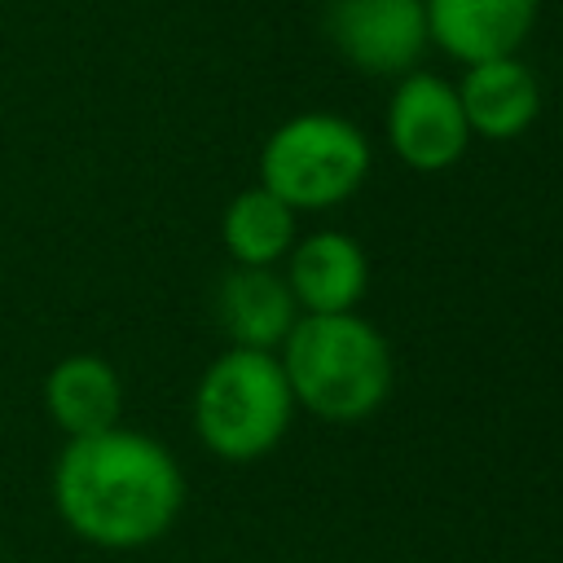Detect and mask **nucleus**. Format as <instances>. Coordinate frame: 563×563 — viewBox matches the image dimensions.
I'll return each mask as SVG.
<instances>
[{
	"label": "nucleus",
	"instance_id": "obj_8",
	"mask_svg": "<svg viewBox=\"0 0 563 563\" xmlns=\"http://www.w3.org/2000/svg\"><path fill=\"white\" fill-rule=\"evenodd\" d=\"M422 9L427 40L466 66L515 57L537 18V0H427Z\"/></svg>",
	"mask_w": 563,
	"mask_h": 563
},
{
	"label": "nucleus",
	"instance_id": "obj_7",
	"mask_svg": "<svg viewBox=\"0 0 563 563\" xmlns=\"http://www.w3.org/2000/svg\"><path fill=\"white\" fill-rule=\"evenodd\" d=\"M282 277L303 317H334L361 308L369 290V260L356 238L339 229H317L308 238H295L282 260Z\"/></svg>",
	"mask_w": 563,
	"mask_h": 563
},
{
	"label": "nucleus",
	"instance_id": "obj_11",
	"mask_svg": "<svg viewBox=\"0 0 563 563\" xmlns=\"http://www.w3.org/2000/svg\"><path fill=\"white\" fill-rule=\"evenodd\" d=\"M457 101H462L471 136H488V141H510V136L528 132V123L541 110L537 79L515 57H493V62L466 66V75L457 84Z\"/></svg>",
	"mask_w": 563,
	"mask_h": 563
},
{
	"label": "nucleus",
	"instance_id": "obj_6",
	"mask_svg": "<svg viewBox=\"0 0 563 563\" xmlns=\"http://www.w3.org/2000/svg\"><path fill=\"white\" fill-rule=\"evenodd\" d=\"M387 141L396 158L413 172H444L453 167L466 145L471 128L457 101V88L440 75H409L387 106Z\"/></svg>",
	"mask_w": 563,
	"mask_h": 563
},
{
	"label": "nucleus",
	"instance_id": "obj_5",
	"mask_svg": "<svg viewBox=\"0 0 563 563\" xmlns=\"http://www.w3.org/2000/svg\"><path fill=\"white\" fill-rule=\"evenodd\" d=\"M325 31L356 70L400 75L427 44V9L422 0H325Z\"/></svg>",
	"mask_w": 563,
	"mask_h": 563
},
{
	"label": "nucleus",
	"instance_id": "obj_2",
	"mask_svg": "<svg viewBox=\"0 0 563 563\" xmlns=\"http://www.w3.org/2000/svg\"><path fill=\"white\" fill-rule=\"evenodd\" d=\"M295 409L321 422H365L391 396V347L361 312L299 317L277 347Z\"/></svg>",
	"mask_w": 563,
	"mask_h": 563
},
{
	"label": "nucleus",
	"instance_id": "obj_12",
	"mask_svg": "<svg viewBox=\"0 0 563 563\" xmlns=\"http://www.w3.org/2000/svg\"><path fill=\"white\" fill-rule=\"evenodd\" d=\"M220 242L242 268H277L295 246V211L264 185L242 189L220 216Z\"/></svg>",
	"mask_w": 563,
	"mask_h": 563
},
{
	"label": "nucleus",
	"instance_id": "obj_10",
	"mask_svg": "<svg viewBox=\"0 0 563 563\" xmlns=\"http://www.w3.org/2000/svg\"><path fill=\"white\" fill-rule=\"evenodd\" d=\"M44 413L66 440L97 435L123 418V378L97 352H70L44 374Z\"/></svg>",
	"mask_w": 563,
	"mask_h": 563
},
{
	"label": "nucleus",
	"instance_id": "obj_9",
	"mask_svg": "<svg viewBox=\"0 0 563 563\" xmlns=\"http://www.w3.org/2000/svg\"><path fill=\"white\" fill-rule=\"evenodd\" d=\"M216 317H220V330L229 334V347L277 352L303 312L277 268L233 264V273H224L216 290Z\"/></svg>",
	"mask_w": 563,
	"mask_h": 563
},
{
	"label": "nucleus",
	"instance_id": "obj_3",
	"mask_svg": "<svg viewBox=\"0 0 563 563\" xmlns=\"http://www.w3.org/2000/svg\"><path fill=\"white\" fill-rule=\"evenodd\" d=\"M295 418V396L277 352L229 347L194 387V431L220 462H255L282 444Z\"/></svg>",
	"mask_w": 563,
	"mask_h": 563
},
{
	"label": "nucleus",
	"instance_id": "obj_1",
	"mask_svg": "<svg viewBox=\"0 0 563 563\" xmlns=\"http://www.w3.org/2000/svg\"><path fill=\"white\" fill-rule=\"evenodd\" d=\"M180 506L185 475L172 449L123 422L66 440L53 462V510L97 550H141L167 537Z\"/></svg>",
	"mask_w": 563,
	"mask_h": 563
},
{
	"label": "nucleus",
	"instance_id": "obj_4",
	"mask_svg": "<svg viewBox=\"0 0 563 563\" xmlns=\"http://www.w3.org/2000/svg\"><path fill=\"white\" fill-rule=\"evenodd\" d=\"M369 176V141L339 114H295L260 150V185L290 211L347 202Z\"/></svg>",
	"mask_w": 563,
	"mask_h": 563
}]
</instances>
